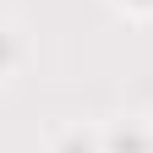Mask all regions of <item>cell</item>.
I'll list each match as a JSON object with an SVG mask.
<instances>
[{
  "label": "cell",
  "mask_w": 153,
  "mask_h": 153,
  "mask_svg": "<svg viewBox=\"0 0 153 153\" xmlns=\"http://www.w3.org/2000/svg\"><path fill=\"white\" fill-rule=\"evenodd\" d=\"M0 60H11V44H6V38H0Z\"/></svg>",
  "instance_id": "cell-3"
},
{
  "label": "cell",
  "mask_w": 153,
  "mask_h": 153,
  "mask_svg": "<svg viewBox=\"0 0 153 153\" xmlns=\"http://www.w3.org/2000/svg\"><path fill=\"white\" fill-rule=\"evenodd\" d=\"M137 6H153V0H137Z\"/></svg>",
  "instance_id": "cell-4"
},
{
  "label": "cell",
  "mask_w": 153,
  "mask_h": 153,
  "mask_svg": "<svg viewBox=\"0 0 153 153\" xmlns=\"http://www.w3.org/2000/svg\"><path fill=\"white\" fill-rule=\"evenodd\" d=\"M66 153H93V148L88 142H66Z\"/></svg>",
  "instance_id": "cell-2"
},
{
  "label": "cell",
  "mask_w": 153,
  "mask_h": 153,
  "mask_svg": "<svg viewBox=\"0 0 153 153\" xmlns=\"http://www.w3.org/2000/svg\"><path fill=\"white\" fill-rule=\"evenodd\" d=\"M115 153H142V137H115Z\"/></svg>",
  "instance_id": "cell-1"
}]
</instances>
